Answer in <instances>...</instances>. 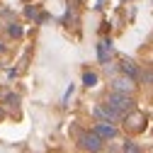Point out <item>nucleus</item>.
<instances>
[{
    "instance_id": "obj_12",
    "label": "nucleus",
    "mask_w": 153,
    "mask_h": 153,
    "mask_svg": "<svg viewBox=\"0 0 153 153\" xmlns=\"http://www.w3.org/2000/svg\"><path fill=\"white\" fill-rule=\"evenodd\" d=\"M141 78H143V83H153V68H146L141 73Z\"/></svg>"
},
{
    "instance_id": "obj_6",
    "label": "nucleus",
    "mask_w": 153,
    "mask_h": 153,
    "mask_svg": "<svg viewBox=\"0 0 153 153\" xmlns=\"http://www.w3.org/2000/svg\"><path fill=\"white\" fill-rule=\"evenodd\" d=\"M112 53H114V49H112V42H109V39L100 42V46H97V59H100V63H109Z\"/></svg>"
},
{
    "instance_id": "obj_4",
    "label": "nucleus",
    "mask_w": 153,
    "mask_h": 153,
    "mask_svg": "<svg viewBox=\"0 0 153 153\" xmlns=\"http://www.w3.org/2000/svg\"><path fill=\"white\" fill-rule=\"evenodd\" d=\"M112 88L119 90V92H134V88H136V83H134V75H122V78H114L112 80Z\"/></svg>"
},
{
    "instance_id": "obj_1",
    "label": "nucleus",
    "mask_w": 153,
    "mask_h": 153,
    "mask_svg": "<svg viewBox=\"0 0 153 153\" xmlns=\"http://www.w3.org/2000/svg\"><path fill=\"white\" fill-rule=\"evenodd\" d=\"M107 105L112 109H117L122 117H126L129 112H134V100L129 97V92H119V90H114L109 97H107Z\"/></svg>"
},
{
    "instance_id": "obj_15",
    "label": "nucleus",
    "mask_w": 153,
    "mask_h": 153,
    "mask_svg": "<svg viewBox=\"0 0 153 153\" xmlns=\"http://www.w3.org/2000/svg\"><path fill=\"white\" fill-rule=\"evenodd\" d=\"M0 117H3V109H0Z\"/></svg>"
},
{
    "instance_id": "obj_10",
    "label": "nucleus",
    "mask_w": 153,
    "mask_h": 153,
    "mask_svg": "<svg viewBox=\"0 0 153 153\" xmlns=\"http://www.w3.org/2000/svg\"><path fill=\"white\" fill-rule=\"evenodd\" d=\"M83 83H85L88 88H92L95 83H97V75H95V73H85V75H83Z\"/></svg>"
},
{
    "instance_id": "obj_13",
    "label": "nucleus",
    "mask_w": 153,
    "mask_h": 153,
    "mask_svg": "<svg viewBox=\"0 0 153 153\" xmlns=\"http://www.w3.org/2000/svg\"><path fill=\"white\" fill-rule=\"evenodd\" d=\"M25 15H27V17H36V7H32V5H29V7L25 10Z\"/></svg>"
},
{
    "instance_id": "obj_9",
    "label": "nucleus",
    "mask_w": 153,
    "mask_h": 153,
    "mask_svg": "<svg viewBox=\"0 0 153 153\" xmlns=\"http://www.w3.org/2000/svg\"><path fill=\"white\" fill-rule=\"evenodd\" d=\"M7 34L12 36V39H17V36H22V29H20V25H7Z\"/></svg>"
},
{
    "instance_id": "obj_3",
    "label": "nucleus",
    "mask_w": 153,
    "mask_h": 153,
    "mask_svg": "<svg viewBox=\"0 0 153 153\" xmlns=\"http://www.w3.org/2000/svg\"><path fill=\"white\" fill-rule=\"evenodd\" d=\"M102 136H97V134H85V136H80V148L83 151H100L102 148Z\"/></svg>"
},
{
    "instance_id": "obj_11",
    "label": "nucleus",
    "mask_w": 153,
    "mask_h": 153,
    "mask_svg": "<svg viewBox=\"0 0 153 153\" xmlns=\"http://www.w3.org/2000/svg\"><path fill=\"white\" fill-rule=\"evenodd\" d=\"M20 105V97H17V95H7L5 97V107H17Z\"/></svg>"
},
{
    "instance_id": "obj_7",
    "label": "nucleus",
    "mask_w": 153,
    "mask_h": 153,
    "mask_svg": "<svg viewBox=\"0 0 153 153\" xmlns=\"http://www.w3.org/2000/svg\"><path fill=\"white\" fill-rule=\"evenodd\" d=\"M95 114H97V117H102V119H119V117H122V114H119L117 109H112L109 105L97 107V109H95Z\"/></svg>"
},
{
    "instance_id": "obj_2",
    "label": "nucleus",
    "mask_w": 153,
    "mask_h": 153,
    "mask_svg": "<svg viewBox=\"0 0 153 153\" xmlns=\"http://www.w3.org/2000/svg\"><path fill=\"white\" fill-rule=\"evenodd\" d=\"M146 114H141V112H129L126 114V129H131V131H143L146 129Z\"/></svg>"
},
{
    "instance_id": "obj_8",
    "label": "nucleus",
    "mask_w": 153,
    "mask_h": 153,
    "mask_svg": "<svg viewBox=\"0 0 153 153\" xmlns=\"http://www.w3.org/2000/svg\"><path fill=\"white\" fill-rule=\"evenodd\" d=\"M122 73H126V75H134V78H136V75H139V66L134 63L131 59H122Z\"/></svg>"
},
{
    "instance_id": "obj_14",
    "label": "nucleus",
    "mask_w": 153,
    "mask_h": 153,
    "mask_svg": "<svg viewBox=\"0 0 153 153\" xmlns=\"http://www.w3.org/2000/svg\"><path fill=\"white\" fill-rule=\"evenodd\" d=\"M124 151H134V153H136L139 146H136V143H124Z\"/></svg>"
},
{
    "instance_id": "obj_5",
    "label": "nucleus",
    "mask_w": 153,
    "mask_h": 153,
    "mask_svg": "<svg viewBox=\"0 0 153 153\" xmlns=\"http://www.w3.org/2000/svg\"><path fill=\"white\" fill-rule=\"evenodd\" d=\"M95 134L107 141V139H114V136H117V126H112L109 122H100L97 126H95Z\"/></svg>"
}]
</instances>
